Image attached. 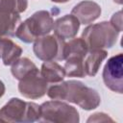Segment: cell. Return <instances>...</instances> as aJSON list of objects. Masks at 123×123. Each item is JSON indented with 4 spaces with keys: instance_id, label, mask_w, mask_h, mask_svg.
I'll return each mask as SVG.
<instances>
[{
    "instance_id": "e0dca14e",
    "label": "cell",
    "mask_w": 123,
    "mask_h": 123,
    "mask_svg": "<svg viewBox=\"0 0 123 123\" xmlns=\"http://www.w3.org/2000/svg\"><path fill=\"white\" fill-rule=\"evenodd\" d=\"M84 58L79 57H70L67 58L64 63V71L65 75L68 77H77V78H85L86 72L84 69V63H83Z\"/></svg>"
},
{
    "instance_id": "3957f363",
    "label": "cell",
    "mask_w": 123,
    "mask_h": 123,
    "mask_svg": "<svg viewBox=\"0 0 123 123\" xmlns=\"http://www.w3.org/2000/svg\"><path fill=\"white\" fill-rule=\"evenodd\" d=\"M40 107L33 102H25L19 98H11L0 109V122L32 123L39 121Z\"/></svg>"
},
{
    "instance_id": "7c38bea8",
    "label": "cell",
    "mask_w": 123,
    "mask_h": 123,
    "mask_svg": "<svg viewBox=\"0 0 123 123\" xmlns=\"http://www.w3.org/2000/svg\"><path fill=\"white\" fill-rule=\"evenodd\" d=\"M107 57H108V52L106 50H103V49L88 50L83 60L86 75L94 77L97 74L102 64V62Z\"/></svg>"
},
{
    "instance_id": "9c48e42d",
    "label": "cell",
    "mask_w": 123,
    "mask_h": 123,
    "mask_svg": "<svg viewBox=\"0 0 123 123\" xmlns=\"http://www.w3.org/2000/svg\"><path fill=\"white\" fill-rule=\"evenodd\" d=\"M71 14L79 20L80 24H89L100 16L101 7L93 1L84 0L74 6Z\"/></svg>"
},
{
    "instance_id": "7a4b0ae2",
    "label": "cell",
    "mask_w": 123,
    "mask_h": 123,
    "mask_svg": "<svg viewBox=\"0 0 123 123\" xmlns=\"http://www.w3.org/2000/svg\"><path fill=\"white\" fill-rule=\"evenodd\" d=\"M53 27L54 20L51 13L48 11L41 10L36 12L29 18L21 22L14 36L25 43H32L37 38L49 35Z\"/></svg>"
},
{
    "instance_id": "6da1fadb",
    "label": "cell",
    "mask_w": 123,
    "mask_h": 123,
    "mask_svg": "<svg viewBox=\"0 0 123 123\" xmlns=\"http://www.w3.org/2000/svg\"><path fill=\"white\" fill-rule=\"evenodd\" d=\"M47 95L52 100H64L77 104L86 111L94 110L101 103L97 90L77 80H69L51 86L47 89Z\"/></svg>"
},
{
    "instance_id": "ffe728a7",
    "label": "cell",
    "mask_w": 123,
    "mask_h": 123,
    "mask_svg": "<svg viewBox=\"0 0 123 123\" xmlns=\"http://www.w3.org/2000/svg\"><path fill=\"white\" fill-rule=\"evenodd\" d=\"M112 121L111 118H110L108 116V114L106 113H103V112H97V113H94L92 114L88 119H87V122H99V121Z\"/></svg>"
},
{
    "instance_id": "9a60e30c",
    "label": "cell",
    "mask_w": 123,
    "mask_h": 123,
    "mask_svg": "<svg viewBox=\"0 0 123 123\" xmlns=\"http://www.w3.org/2000/svg\"><path fill=\"white\" fill-rule=\"evenodd\" d=\"M88 51L87 45L82 37L72 38L69 42L64 43L63 47V60L70 57L84 58Z\"/></svg>"
},
{
    "instance_id": "d6986e66",
    "label": "cell",
    "mask_w": 123,
    "mask_h": 123,
    "mask_svg": "<svg viewBox=\"0 0 123 123\" xmlns=\"http://www.w3.org/2000/svg\"><path fill=\"white\" fill-rule=\"evenodd\" d=\"M110 23L111 24V26L116 29L119 33L122 31V12L121 11H118L117 12L113 13L111 18V21Z\"/></svg>"
},
{
    "instance_id": "2e32d148",
    "label": "cell",
    "mask_w": 123,
    "mask_h": 123,
    "mask_svg": "<svg viewBox=\"0 0 123 123\" xmlns=\"http://www.w3.org/2000/svg\"><path fill=\"white\" fill-rule=\"evenodd\" d=\"M37 65L28 58H19L16 62H14L12 64L11 72L12 76L16 80H21L23 77H25L27 74L35 70Z\"/></svg>"
},
{
    "instance_id": "8992f818",
    "label": "cell",
    "mask_w": 123,
    "mask_h": 123,
    "mask_svg": "<svg viewBox=\"0 0 123 123\" xmlns=\"http://www.w3.org/2000/svg\"><path fill=\"white\" fill-rule=\"evenodd\" d=\"M64 40L55 35H46L34 41L33 51L36 57L43 62L63 60Z\"/></svg>"
},
{
    "instance_id": "5bb4252c",
    "label": "cell",
    "mask_w": 123,
    "mask_h": 123,
    "mask_svg": "<svg viewBox=\"0 0 123 123\" xmlns=\"http://www.w3.org/2000/svg\"><path fill=\"white\" fill-rule=\"evenodd\" d=\"M40 74L48 84L61 83L65 77L64 68L54 61H45L41 65Z\"/></svg>"
},
{
    "instance_id": "ac0fdd59",
    "label": "cell",
    "mask_w": 123,
    "mask_h": 123,
    "mask_svg": "<svg viewBox=\"0 0 123 123\" xmlns=\"http://www.w3.org/2000/svg\"><path fill=\"white\" fill-rule=\"evenodd\" d=\"M28 0H0V8L13 13H21L26 11Z\"/></svg>"
},
{
    "instance_id": "44dd1931",
    "label": "cell",
    "mask_w": 123,
    "mask_h": 123,
    "mask_svg": "<svg viewBox=\"0 0 123 123\" xmlns=\"http://www.w3.org/2000/svg\"><path fill=\"white\" fill-rule=\"evenodd\" d=\"M5 90H6V87H5V85H4V83L0 80V98L4 95V93H5Z\"/></svg>"
},
{
    "instance_id": "7402d4cb",
    "label": "cell",
    "mask_w": 123,
    "mask_h": 123,
    "mask_svg": "<svg viewBox=\"0 0 123 123\" xmlns=\"http://www.w3.org/2000/svg\"><path fill=\"white\" fill-rule=\"evenodd\" d=\"M51 1L54 3H65V2H68L69 0H51Z\"/></svg>"
},
{
    "instance_id": "603a6c76",
    "label": "cell",
    "mask_w": 123,
    "mask_h": 123,
    "mask_svg": "<svg viewBox=\"0 0 123 123\" xmlns=\"http://www.w3.org/2000/svg\"><path fill=\"white\" fill-rule=\"evenodd\" d=\"M113 2H115L117 4H122V0H113Z\"/></svg>"
},
{
    "instance_id": "5b68a950",
    "label": "cell",
    "mask_w": 123,
    "mask_h": 123,
    "mask_svg": "<svg viewBox=\"0 0 123 123\" xmlns=\"http://www.w3.org/2000/svg\"><path fill=\"white\" fill-rule=\"evenodd\" d=\"M39 121L47 123H78L79 112L76 108L60 100L42 103L40 106Z\"/></svg>"
},
{
    "instance_id": "8fae6325",
    "label": "cell",
    "mask_w": 123,
    "mask_h": 123,
    "mask_svg": "<svg viewBox=\"0 0 123 123\" xmlns=\"http://www.w3.org/2000/svg\"><path fill=\"white\" fill-rule=\"evenodd\" d=\"M22 54V48L8 37H0V58L4 65H12Z\"/></svg>"
},
{
    "instance_id": "4fadbf2b",
    "label": "cell",
    "mask_w": 123,
    "mask_h": 123,
    "mask_svg": "<svg viewBox=\"0 0 123 123\" xmlns=\"http://www.w3.org/2000/svg\"><path fill=\"white\" fill-rule=\"evenodd\" d=\"M20 21L19 13H13L0 8V37H13Z\"/></svg>"
},
{
    "instance_id": "277c9868",
    "label": "cell",
    "mask_w": 123,
    "mask_h": 123,
    "mask_svg": "<svg viewBox=\"0 0 123 123\" xmlns=\"http://www.w3.org/2000/svg\"><path fill=\"white\" fill-rule=\"evenodd\" d=\"M119 32L108 21L92 24L84 29L82 38L87 45L88 50L111 48L117 40Z\"/></svg>"
},
{
    "instance_id": "52a82bcc",
    "label": "cell",
    "mask_w": 123,
    "mask_h": 123,
    "mask_svg": "<svg viewBox=\"0 0 123 123\" xmlns=\"http://www.w3.org/2000/svg\"><path fill=\"white\" fill-rule=\"evenodd\" d=\"M123 55L119 53L111 57L103 69V81L105 86L111 91L123 93Z\"/></svg>"
},
{
    "instance_id": "ba28073f",
    "label": "cell",
    "mask_w": 123,
    "mask_h": 123,
    "mask_svg": "<svg viewBox=\"0 0 123 123\" xmlns=\"http://www.w3.org/2000/svg\"><path fill=\"white\" fill-rule=\"evenodd\" d=\"M47 89L48 83L43 79L37 68L19 80L18 90L25 98L38 99L46 94Z\"/></svg>"
},
{
    "instance_id": "30bf717a",
    "label": "cell",
    "mask_w": 123,
    "mask_h": 123,
    "mask_svg": "<svg viewBox=\"0 0 123 123\" xmlns=\"http://www.w3.org/2000/svg\"><path fill=\"white\" fill-rule=\"evenodd\" d=\"M80 28L79 20L72 14H65L54 22V35L62 39L73 38Z\"/></svg>"
}]
</instances>
